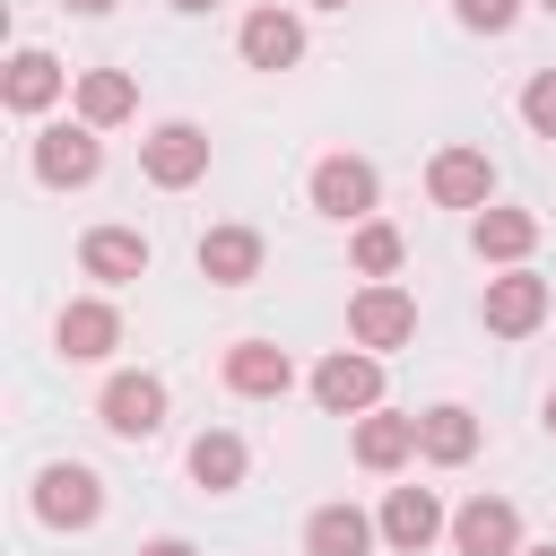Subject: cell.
<instances>
[{"label": "cell", "instance_id": "6da1fadb", "mask_svg": "<svg viewBox=\"0 0 556 556\" xmlns=\"http://www.w3.org/2000/svg\"><path fill=\"white\" fill-rule=\"evenodd\" d=\"M304 200H313L330 226H365V217L382 208V174H374V156H348V148H330V156H313V174H304Z\"/></svg>", "mask_w": 556, "mask_h": 556}, {"label": "cell", "instance_id": "7a4b0ae2", "mask_svg": "<svg viewBox=\"0 0 556 556\" xmlns=\"http://www.w3.org/2000/svg\"><path fill=\"white\" fill-rule=\"evenodd\" d=\"M26 165H35L43 191H87L104 174V130L96 122H43L35 148H26Z\"/></svg>", "mask_w": 556, "mask_h": 556}, {"label": "cell", "instance_id": "3957f363", "mask_svg": "<svg viewBox=\"0 0 556 556\" xmlns=\"http://www.w3.org/2000/svg\"><path fill=\"white\" fill-rule=\"evenodd\" d=\"M26 504H35L43 530H96L104 521V478L87 460H43L35 486H26Z\"/></svg>", "mask_w": 556, "mask_h": 556}, {"label": "cell", "instance_id": "277c9868", "mask_svg": "<svg viewBox=\"0 0 556 556\" xmlns=\"http://www.w3.org/2000/svg\"><path fill=\"white\" fill-rule=\"evenodd\" d=\"M348 339L374 348V356L408 348V339H417V295H408L400 278H365V287L348 295Z\"/></svg>", "mask_w": 556, "mask_h": 556}, {"label": "cell", "instance_id": "5b68a950", "mask_svg": "<svg viewBox=\"0 0 556 556\" xmlns=\"http://www.w3.org/2000/svg\"><path fill=\"white\" fill-rule=\"evenodd\" d=\"M165 408H174V391H165L156 374H104V391H96V426L122 434V443L165 434Z\"/></svg>", "mask_w": 556, "mask_h": 556}, {"label": "cell", "instance_id": "8992f818", "mask_svg": "<svg viewBox=\"0 0 556 556\" xmlns=\"http://www.w3.org/2000/svg\"><path fill=\"white\" fill-rule=\"evenodd\" d=\"M547 304H556V287L521 261V269H495L486 278V295H478V321L495 330V339H530L539 321H547Z\"/></svg>", "mask_w": 556, "mask_h": 556}, {"label": "cell", "instance_id": "52a82bcc", "mask_svg": "<svg viewBox=\"0 0 556 556\" xmlns=\"http://www.w3.org/2000/svg\"><path fill=\"white\" fill-rule=\"evenodd\" d=\"M313 400H321L330 417L382 408V356H374V348H330V356L313 365Z\"/></svg>", "mask_w": 556, "mask_h": 556}, {"label": "cell", "instance_id": "ba28073f", "mask_svg": "<svg viewBox=\"0 0 556 556\" xmlns=\"http://www.w3.org/2000/svg\"><path fill=\"white\" fill-rule=\"evenodd\" d=\"M70 87H78V78H70V70H61L43 43H17V52H9V70H0V104H9L17 122H43V113H52Z\"/></svg>", "mask_w": 556, "mask_h": 556}, {"label": "cell", "instance_id": "9c48e42d", "mask_svg": "<svg viewBox=\"0 0 556 556\" xmlns=\"http://www.w3.org/2000/svg\"><path fill=\"white\" fill-rule=\"evenodd\" d=\"M139 174H148L156 191H191V182L208 174V130H200V122H156V130L139 139Z\"/></svg>", "mask_w": 556, "mask_h": 556}, {"label": "cell", "instance_id": "30bf717a", "mask_svg": "<svg viewBox=\"0 0 556 556\" xmlns=\"http://www.w3.org/2000/svg\"><path fill=\"white\" fill-rule=\"evenodd\" d=\"M426 200H434V208H486V200H495V156L469 148V139L434 148V156H426Z\"/></svg>", "mask_w": 556, "mask_h": 556}, {"label": "cell", "instance_id": "8fae6325", "mask_svg": "<svg viewBox=\"0 0 556 556\" xmlns=\"http://www.w3.org/2000/svg\"><path fill=\"white\" fill-rule=\"evenodd\" d=\"M374 521H382V547H391V556H426L434 539H452V513H443L434 486H391Z\"/></svg>", "mask_w": 556, "mask_h": 556}, {"label": "cell", "instance_id": "7c38bea8", "mask_svg": "<svg viewBox=\"0 0 556 556\" xmlns=\"http://www.w3.org/2000/svg\"><path fill=\"white\" fill-rule=\"evenodd\" d=\"M521 504L513 495H469L452 504V556H521Z\"/></svg>", "mask_w": 556, "mask_h": 556}, {"label": "cell", "instance_id": "4fadbf2b", "mask_svg": "<svg viewBox=\"0 0 556 556\" xmlns=\"http://www.w3.org/2000/svg\"><path fill=\"white\" fill-rule=\"evenodd\" d=\"M235 52H243V70H295L304 61V17L295 9H278V0H261V9H243V26H235Z\"/></svg>", "mask_w": 556, "mask_h": 556}, {"label": "cell", "instance_id": "5bb4252c", "mask_svg": "<svg viewBox=\"0 0 556 556\" xmlns=\"http://www.w3.org/2000/svg\"><path fill=\"white\" fill-rule=\"evenodd\" d=\"M469 252L495 261V269H521V261L539 252V208H513V200L469 208Z\"/></svg>", "mask_w": 556, "mask_h": 556}, {"label": "cell", "instance_id": "9a60e30c", "mask_svg": "<svg viewBox=\"0 0 556 556\" xmlns=\"http://www.w3.org/2000/svg\"><path fill=\"white\" fill-rule=\"evenodd\" d=\"M52 348H61V365H104L122 348V313L104 295H70L61 321H52Z\"/></svg>", "mask_w": 556, "mask_h": 556}, {"label": "cell", "instance_id": "2e32d148", "mask_svg": "<svg viewBox=\"0 0 556 556\" xmlns=\"http://www.w3.org/2000/svg\"><path fill=\"white\" fill-rule=\"evenodd\" d=\"M217 374H226L235 400H287V391H295V356H287L278 339H235V348L217 356Z\"/></svg>", "mask_w": 556, "mask_h": 556}, {"label": "cell", "instance_id": "e0dca14e", "mask_svg": "<svg viewBox=\"0 0 556 556\" xmlns=\"http://www.w3.org/2000/svg\"><path fill=\"white\" fill-rule=\"evenodd\" d=\"M348 452H356V469L391 478V469H408V460H417V417H408V408H365V417H356V434H348Z\"/></svg>", "mask_w": 556, "mask_h": 556}, {"label": "cell", "instance_id": "ac0fdd59", "mask_svg": "<svg viewBox=\"0 0 556 556\" xmlns=\"http://www.w3.org/2000/svg\"><path fill=\"white\" fill-rule=\"evenodd\" d=\"M182 469H191V486H200V495H235V486L252 478V443H243L235 426H200V434H191V452H182Z\"/></svg>", "mask_w": 556, "mask_h": 556}, {"label": "cell", "instance_id": "d6986e66", "mask_svg": "<svg viewBox=\"0 0 556 556\" xmlns=\"http://www.w3.org/2000/svg\"><path fill=\"white\" fill-rule=\"evenodd\" d=\"M78 269L96 287H130V278H148V235L139 226H87L78 235Z\"/></svg>", "mask_w": 556, "mask_h": 556}, {"label": "cell", "instance_id": "ffe728a7", "mask_svg": "<svg viewBox=\"0 0 556 556\" xmlns=\"http://www.w3.org/2000/svg\"><path fill=\"white\" fill-rule=\"evenodd\" d=\"M191 261H200V278H208V287H252V278H261V261H269V243H261V226H208Z\"/></svg>", "mask_w": 556, "mask_h": 556}, {"label": "cell", "instance_id": "44dd1931", "mask_svg": "<svg viewBox=\"0 0 556 556\" xmlns=\"http://www.w3.org/2000/svg\"><path fill=\"white\" fill-rule=\"evenodd\" d=\"M417 460H434V469H460V460H478V408H460V400H434V408H417Z\"/></svg>", "mask_w": 556, "mask_h": 556}, {"label": "cell", "instance_id": "7402d4cb", "mask_svg": "<svg viewBox=\"0 0 556 556\" xmlns=\"http://www.w3.org/2000/svg\"><path fill=\"white\" fill-rule=\"evenodd\" d=\"M382 547V521L356 513V504H313L304 513V556H374Z\"/></svg>", "mask_w": 556, "mask_h": 556}, {"label": "cell", "instance_id": "603a6c76", "mask_svg": "<svg viewBox=\"0 0 556 556\" xmlns=\"http://www.w3.org/2000/svg\"><path fill=\"white\" fill-rule=\"evenodd\" d=\"M70 113H78V122H96V130H122V122L139 113V78H130V70H78Z\"/></svg>", "mask_w": 556, "mask_h": 556}, {"label": "cell", "instance_id": "cb8c5ba5", "mask_svg": "<svg viewBox=\"0 0 556 556\" xmlns=\"http://www.w3.org/2000/svg\"><path fill=\"white\" fill-rule=\"evenodd\" d=\"M348 261H356V278H400L408 235H400L391 217H365V226H348Z\"/></svg>", "mask_w": 556, "mask_h": 556}, {"label": "cell", "instance_id": "d4e9b609", "mask_svg": "<svg viewBox=\"0 0 556 556\" xmlns=\"http://www.w3.org/2000/svg\"><path fill=\"white\" fill-rule=\"evenodd\" d=\"M521 122H530V139H556V70L521 78Z\"/></svg>", "mask_w": 556, "mask_h": 556}, {"label": "cell", "instance_id": "484cf974", "mask_svg": "<svg viewBox=\"0 0 556 556\" xmlns=\"http://www.w3.org/2000/svg\"><path fill=\"white\" fill-rule=\"evenodd\" d=\"M521 9H530V0H452V17H460L469 35H513Z\"/></svg>", "mask_w": 556, "mask_h": 556}, {"label": "cell", "instance_id": "4316f807", "mask_svg": "<svg viewBox=\"0 0 556 556\" xmlns=\"http://www.w3.org/2000/svg\"><path fill=\"white\" fill-rule=\"evenodd\" d=\"M139 556H200V547H191V539H182V530H156V539H148V547H139Z\"/></svg>", "mask_w": 556, "mask_h": 556}, {"label": "cell", "instance_id": "83f0119b", "mask_svg": "<svg viewBox=\"0 0 556 556\" xmlns=\"http://www.w3.org/2000/svg\"><path fill=\"white\" fill-rule=\"evenodd\" d=\"M70 17H113V0H61Z\"/></svg>", "mask_w": 556, "mask_h": 556}, {"label": "cell", "instance_id": "f1b7e54d", "mask_svg": "<svg viewBox=\"0 0 556 556\" xmlns=\"http://www.w3.org/2000/svg\"><path fill=\"white\" fill-rule=\"evenodd\" d=\"M165 9H182V17H200V9H217V0H165Z\"/></svg>", "mask_w": 556, "mask_h": 556}, {"label": "cell", "instance_id": "f546056e", "mask_svg": "<svg viewBox=\"0 0 556 556\" xmlns=\"http://www.w3.org/2000/svg\"><path fill=\"white\" fill-rule=\"evenodd\" d=\"M539 417H547V434H556V391H547V408H539Z\"/></svg>", "mask_w": 556, "mask_h": 556}, {"label": "cell", "instance_id": "4dcf8cb0", "mask_svg": "<svg viewBox=\"0 0 556 556\" xmlns=\"http://www.w3.org/2000/svg\"><path fill=\"white\" fill-rule=\"evenodd\" d=\"M521 556H556V539H539V547H521Z\"/></svg>", "mask_w": 556, "mask_h": 556}, {"label": "cell", "instance_id": "1f68e13d", "mask_svg": "<svg viewBox=\"0 0 556 556\" xmlns=\"http://www.w3.org/2000/svg\"><path fill=\"white\" fill-rule=\"evenodd\" d=\"M304 9H348V0H304Z\"/></svg>", "mask_w": 556, "mask_h": 556}, {"label": "cell", "instance_id": "d6a6232c", "mask_svg": "<svg viewBox=\"0 0 556 556\" xmlns=\"http://www.w3.org/2000/svg\"><path fill=\"white\" fill-rule=\"evenodd\" d=\"M530 9H547V17H556V0H530Z\"/></svg>", "mask_w": 556, "mask_h": 556}]
</instances>
